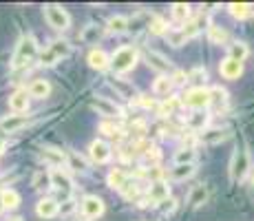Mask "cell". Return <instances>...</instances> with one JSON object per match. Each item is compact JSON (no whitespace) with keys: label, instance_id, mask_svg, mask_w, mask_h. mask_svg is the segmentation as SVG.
I'll list each match as a JSON object with an SVG mask.
<instances>
[{"label":"cell","instance_id":"6da1fadb","mask_svg":"<svg viewBox=\"0 0 254 221\" xmlns=\"http://www.w3.org/2000/svg\"><path fill=\"white\" fill-rule=\"evenodd\" d=\"M137 60H139L137 49L126 44V47H120L113 51V56H111V69H113L115 73H128L135 69Z\"/></svg>","mask_w":254,"mask_h":221},{"label":"cell","instance_id":"7a4b0ae2","mask_svg":"<svg viewBox=\"0 0 254 221\" xmlns=\"http://www.w3.org/2000/svg\"><path fill=\"white\" fill-rule=\"evenodd\" d=\"M38 42L33 36H24L16 47V53H13V60H11V67L13 69H20V67H27L33 58L38 56Z\"/></svg>","mask_w":254,"mask_h":221},{"label":"cell","instance_id":"3957f363","mask_svg":"<svg viewBox=\"0 0 254 221\" xmlns=\"http://www.w3.org/2000/svg\"><path fill=\"white\" fill-rule=\"evenodd\" d=\"M250 155H248L246 148H234L232 159H230V177L232 181H243L248 175H250Z\"/></svg>","mask_w":254,"mask_h":221},{"label":"cell","instance_id":"277c9868","mask_svg":"<svg viewBox=\"0 0 254 221\" xmlns=\"http://www.w3.org/2000/svg\"><path fill=\"white\" fill-rule=\"evenodd\" d=\"M182 106H188L192 111H203L210 104V95H208V86H192L184 93L182 97Z\"/></svg>","mask_w":254,"mask_h":221},{"label":"cell","instance_id":"5b68a950","mask_svg":"<svg viewBox=\"0 0 254 221\" xmlns=\"http://www.w3.org/2000/svg\"><path fill=\"white\" fill-rule=\"evenodd\" d=\"M45 18L49 22V27L56 31H66L71 27V16L64 7L60 4H45Z\"/></svg>","mask_w":254,"mask_h":221},{"label":"cell","instance_id":"8992f818","mask_svg":"<svg viewBox=\"0 0 254 221\" xmlns=\"http://www.w3.org/2000/svg\"><path fill=\"white\" fill-rule=\"evenodd\" d=\"M144 60H146V65L153 69V71H157L159 75H168V73L173 71V62H170L164 53L153 51V49H146L144 51Z\"/></svg>","mask_w":254,"mask_h":221},{"label":"cell","instance_id":"52a82bcc","mask_svg":"<svg viewBox=\"0 0 254 221\" xmlns=\"http://www.w3.org/2000/svg\"><path fill=\"white\" fill-rule=\"evenodd\" d=\"M91 109L97 111V115H104V117H109V120H113V117H124V109L117 106L113 100H109V97L97 95L95 100L91 102Z\"/></svg>","mask_w":254,"mask_h":221},{"label":"cell","instance_id":"ba28073f","mask_svg":"<svg viewBox=\"0 0 254 221\" xmlns=\"http://www.w3.org/2000/svg\"><path fill=\"white\" fill-rule=\"evenodd\" d=\"M80 208H82L84 219H97L104 215V201L97 197V195H86V197L80 201Z\"/></svg>","mask_w":254,"mask_h":221},{"label":"cell","instance_id":"9c48e42d","mask_svg":"<svg viewBox=\"0 0 254 221\" xmlns=\"http://www.w3.org/2000/svg\"><path fill=\"white\" fill-rule=\"evenodd\" d=\"M111 155H113V148H111L109 142H104V140H93L91 142V146H89L91 161H95V164H106V161L111 159Z\"/></svg>","mask_w":254,"mask_h":221},{"label":"cell","instance_id":"30bf717a","mask_svg":"<svg viewBox=\"0 0 254 221\" xmlns=\"http://www.w3.org/2000/svg\"><path fill=\"white\" fill-rule=\"evenodd\" d=\"M208 27H210V22H208L206 13H197V16H190L188 22H184L182 31H184V36L190 40V38H194L197 33H201L203 29H208Z\"/></svg>","mask_w":254,"mask_h":221},{"label":"cell","instance_id":"8fae6325","mask_svg":"<svg viewBox=\"0 0 254 221\" xmlns=\"http://www.w3.org/2000/svg\"><path fill=\"white\" fill-rule=\"evenodd\" d=\"M170 197V186L168 181L162 179V181H153V184L148 186V190H146V199L150 201V204H162L164 199Z\"/></svg>","mask_w":254,"mask_h":221},{"label":"cell","instance_id":"7c38bea8","mask_svg":"<svg viewBox=\"0 0 254 221\" xmlns=\"http://www.w3.org/2000/svg\"><path fill=\"white\" fill-rule=\"evenodd\" d=\"M219 73H221L223 80H239L243 73V62L232 60V58H223L219 62Z\"/></svg>","mask_w":254,"mask_h":221},{"label":"cell","instance_id":"4fadbf2b","mask_svg":"<svg viewBox=\"0 0 254 221\" xmlns=\"http://www.w3.org/2000/svg\"><path fill=\"white\" fill-rule=\"evenodd\" d=\"M49 181H51V186L56 190H60V193H71L73 190V179L69 177V173H64L62 168H53L51 173H49Z\"/></svg>","mask_w":254,"mask_h":221},{"label":"cell","instance_id":"5bb4252c","mask_svg":"<svg viewBox=\"0 0 254 221\" xmlns=\"http://www.w3.org/2000/svg\"><path fill=\"white\" fill-rule=\"evenodd\" d=\"M208 122H210V115L206 111H192L186 117V129L190 133H201V131H206Z\"/></svg>","mask_w":254,"mask_h":221},{"label":"cell","instance_id":"9a60e30c","mask_svg":"<svg viewBox=\"0 0 254 221\" xmlns=\"http://www.w3.org/2000/svg\"><path fill=\"white\" fill-rule=\"evenodd\" d=\"M230 137V131L228 129H206L197 135V140L201 144H208V146H214V144H221Z\"/></svg>","mask_w":254,"mask_h":221},{"label":"cell","instance_id":"2e32d148","mask_svg":"<svg viewBox=\"0 0 254 221\" xmlns=\"http://www.w3.org/2000/svg\"><path fill=\"white\" fill-rule=\"evenodd\" d=\"M208 95H210V104L214 111H226L228 109V91L223 86H208Z\"/></svg>","mask_w":254,"mask_h":221},{"label":"cell","instance_id":"e0dca14e","mask_svg":"<svg viewBox=\"0 0 254 221\" xmlns=\"http://www.w3.org/2000/svg\"><path fill=\"white\" fill-rule=\"evenodd\" d=\"M86 60H89V67L95 69V71H106V69H111V56L104 49H91Z\"/></svg>","mask_w":254,"mask_h":221},{"label":"cell","instance_id":"ac0fdd59","mask_svg":"<svg viewBox=\"0 0 254 221\" xmlns=\"http://www.w3.org/2000/svg\"><path fill=\"white\" fill-rule=\"evenodd\" d=\"M58 208H60V204H58L56 199L42 197V199L36 204V215H38L40 219H53V217H58Z\"/></svg>","mask_w":254,"mask_h":221},{"label":"cell","instance_id":"d6986e66","mask_svg":"<svg viewBox=\"0 0 254 221\" xmlns=\"http://www.w3.org/2000/svg\"><path fill=\"white\" fill-rule=\"evenodd\" d=\"M9 109L16 113V115L29 111V93H27V88H18V91L11 93V97H9Z\"/></svg>","mask_w":254,"mask_h":221},{"label":"cell","instance_id":"ffe728a7","mask_svg":"<svg viewBox=\"0 0 254 221\" xmlns=\"http://www.w3.org/2000/svg\"><path fill=\"white\" fill-rule=\"evenodd\" d=\"M40 159L45 161L47 166H51V168H60V166L66 161V155L62 153L60 148H51V146H47V148L40 150Z\"/></svg>","mask_w":254,"mask_h":221},{"label":"cell","instance_id":"44dd1931","mask_svg":"<svg viewBox=\"0 0 254 221\" xmlns=\"http://www.w3.org/2000/svg\"><path fill=\"white\" fill-rule=\"evenodd\" d=\"M177 109H182V100L179 97H175V95H168V97H164L162 102L157 104V115L159 117H170V115H175L177 113Z\"/></svg>","mask_w":254,"mask_h":221},{"label":"cell","instance_id":"7402d4cb","mask_svg":"<svg viewBox=\"0 0 254 221\" xmlns=\"http://www.w3.org/2000/svg\"><path fill=\"white\" fill-rule=\"evenodd\" d=\"M104 31H106L104 27H100V24L91 22V24H86V27L82 29L80 40H82V42H86V44H95V42H100V40H102Z\"/></svg>","mask_w":254,"mask_h":221},{"label":"cell","instance_id":"603a6c76","mask_svg":"<svg viewBox=\"0 0 254 221\" xmlns=\"http://www.w3.org/2000/svg\"><path fill=\"white\" fill-rule=\"evenodd\" d=\"M22 126H27V117H24V115H16V113L0 120V131H2V133H16V131H20Z\"/></svg>","mask_w":254,"mask_h":221},{"label":"cell","instance_id":"cb8c5ba5","mask_svg":"<svg viewBox=\"0 0 254 221\" xmlns=\"http://www.w3.org/2000/svg\"><path fill=\"white\" fill-rule=\"evenodd\" d=\"M27 93H29V97L45 100V97H49V93H51V84H49L47 80H42V77H38V80H33L31 84H29Z\"/></svg>","mask_w":254,"mask_h":221},{"label":"cell","instance_id":"d4e9b609","mask_svg":"<svg viewBox=\"0 0 254 221\" xmlns=\"http://www.w3.org/2000/svg\"><path fill=\"white\" fill-rule=\"evenodd\" d=\"M228 11H230V16L237 18V20H246V18L254 16V4H250V2H230L228 4Z\"/></svg>","mask_w":254,"mask_h":221},{"label":"cell","instance_id":"484cf974","mask_svg":"<svg viewBox=\"0 0 254 221\" xmlns=\"http://www.w3.org/2000/svg\"><path fill=\"white\" fill-rule=\"evenodd\" d=\"M106 31L115 33V36H122V33H126V31H128V18L122 16V13H115V16H111L109 22H106Z\"/></svg>","mask_w":254,"mask_h":221},{"label":"cell","instance_id":"4316f807","mask_svg":"<svg viewBox=\"0 0 254 221\" xmlns=\"http://www.w3.org/2000/svg\"><path fill=\"white\" fill-rule=\"evenodd\" d=\"M173 80H170V75H157L155 77V82H153V93L155 95H159V97H168L170 93H173Z\"/></svg>","mask_w":254,"mask_h":221},{"label":"cell","instance_id":"83f0119b","mask_svg":"<svg viewBox=\"0 0 254 221\" xmlns=\"http://www.w3.org/2000/svg\"><path fill=\"white\" fill-rule=\"evenodd\" d=\"M208 201V188L203 184H197L192 186V190H190L188 195V204L192 206V208H199V206H203Z\"/></svg>","mask_w":254,"mask_h":221},{"label":"cell","instance_id":"f1b7e54d","mask_svg":"<svg viewBox=\"0 0 254 221\" xmlns=\"http://www.w3.org/2000/svg\"><path fill=\"white\" fill-rule=\"evenodd\" d=\"M20 206V195L16 193V190L11 188H4L2 193H0V208L2 210H13Z\"/></svg>","mask_w":254,"mask_h":221},{"label":"cell","instance_id":"f546056e","mask_svg":"<svg viewBox=\"0 0 254 221\" xmlns=\"http://www.w3.org/2000/svg\"><path fill=\"white\" fill-rule=\"evenodd\" d=\"M248 56H250V49H248V44H246V42L237 40V42L228 44V58H232V60L243 62Z\"/></svg>","mask_w":254,"mask_h":221},{"label":"cell","instance_id":"4dcf8cb0","mask_svg":"<svg viewBox=\"0 0 254 221\" xmlns=\"http://www.w3.org/2000/svg\"><path fill=\"white\" fill-rule=\"evenodd\" d=\"M126 181H128V175H126L122 168H113L109 173V177H106V184H109V188H113V190H122Z\"/></svg>","mask_w":254,"mask_h":221},{"label":"cell","instance_id":"1f68e13d","mask_svg":"<svg viewBox=\"0 0 254 221\" xmlns=\"http://www.w3.org/2000/svg\"><path fill=\"white\" fill-rule=\"evenodd\" d=\"M194 173H197L194 164L175 166V168H170V179H173V181H186V179H190V177H192Z\"/></svg>","mask_w":254,"mask_h":221},{"label":"cell","instance_id":"d6a6232c","mask_svg":"<svg viewBox=\"0 0 254 221\" xmlns=\"http://www.w3.org/2000/svg\"><path fill=\"white\" fill-rule=\"evenodd\" d=\"M170 16H173V20L179 22V24L188 22V20H190V4H186V2H175L173 7H170Z\"/></svg>","mask_w":254,"mask_h":221},{"label":"cell","instance_id":"836d02e7","mask_svg":"<svg viewBox=\"0 0 254 221\" xmlns=\"http://www.w3.org/2000/svg\"><path fill=\"white\" fill-rule=\"evenodd\" d=\"M164 38H166V42H168L170 47H184L186 40H188V38L184 36L182 27H173V29H168V31L164 33Z\"/></svg>","mask_w":254,"mask_h":221},{"label":"cell","instance_id":"e575fe53","mask_svg":"<svg viewBox=\"0 0 254 221\" xmlns=\"http://www.w3.org/2000/svg\"><path fill=\"white\" fill-rule=\"evenodd\" d=\"M208 31V40L210 44H226L228 42V33H226V29H221V27H217V24H210V27L206 29Z\"/></svg>","mask_w":254,"mask_h":221},{"label":"cell","instance_id":"d590c367","mask_svg":"<svg viewBox=\"0 0 254 221\" xmlns=\"http://www.w3.org/2000/svg\"><path fill=\"white\" fill-rule=\"evenodd\" d=\"M49 49H51V51L58 56V60H60V58L71 56V51H73L71 42H69V40H62V38H58V40H53V42H51V47H49Z\"/></svg>","mask_w":254,"mask_h":221},{"label":"cell","instance_id":"8d00e7d4","mask_svg":"<svg viewBox=\"0 0 254 221\" xmlns=\"http://www.w3.org/2000/svg\"><path fill=\"white\" fill-rule=\"evenodd\" d=\"M197 159V150L194 148H179L175 153V166H184V164H194Z\"/></svg>","mask_w":254,"mask_h":221},{"label":"cell","instance_id":"74e56055","mask_svg":"<svg viewBox=\"0 0 254 221\" xmlns=\"http://www.w3.org/2000/svg\"><path fill=\"white\" fill-rule=\"evenodd\" d=\"M148 31L153 33V36H164V33L168 31V24H166L164 18H159L157 13H153V16H150V22H148Z\"/></svg>","mask_w":254,"mask_h":221},{"label":"cell","instance_id":"f35d334b","mask_svg":"<svg viewBox=\"0 0 254 221\" xmlns=\"http://www.w3.org/2000/svg\"><path fill=\"white\" fill-rule=\"evenodd\" d=\"M120 193L124 195V199H128V201H137V197H139V186H137V181L130 179V177H128V181L124 184V188H122Z\"/></svg>","mask_w":254,"mask_h":221},{"label":"cell","instance_id":"ab89813d","mask_svg":"<svg viewBox=\"0 0 254 221\" xmlns=\"http://www.w3.org/2000/svg\"><path fill=\"white\" fill-rule=\"evenodd\" d=\"M100 133L104 137H122V135H124V129H122V126H117L115 122L106 120V122H102V124H100Z\"/></svg>","mask_w":254,"mask_h":221},{"label":"cell","instance_id":"60d3db41","mask_svg":"<svg viewBox=\"0 0 254 221\" xmlns=\"http://www.w3.org/2000/svg\"><path fill=\"white\" fill-rule=\"evenodd\" d=\"M66 159H69V166H71L73 170H75V173H84V170L89 168V164H86V159H84V157H82V155H77L75 150H71Z\"/></svg>","mask_w":254,"mask_h":221},{"label":"cell","instance_id":"b9f144b4","mask_svg":"<svg viewBox=\"0 0 254 221\" xmlns=\"http://www.w3.org/2000/svg\"><path fill=\"white\" fill-rule=\"evenodd\" d=\"M208 80V71L203 67H194L190 73H186V82H194L197 86H203L199 82H206Z\"/></svg>","mask_w":254,"mask_h":221},{"label":"cell","instance_id":"7bdbcfd3","mask_svg":"<svg viewBox=\"0 0 254 221\" xmlns=\"http://www.w3.org/2000/svg\"><path fill=\"white\" fill-rule=\"evenodd\" d=\"M38 60H40L42 67H53L58 62V56L47 47V49H42V51H38Z\"/></svg>","mask_w":254,"mask_h":221},{"label":"cell","instance_id":"ee69618b","mask_svg":"<svg viewBox=\"0 0 254 221\" xmlns=\"http://www.w3.org/2000/svg\"><path fill=\"white\" fill-rule=\"evenodd\" d=\"M77 208V201L75 199H64L60 204V208H58V215H62V217H69V215L75 213Z\"/></svg>","mask_w":254,"mask_h":221},{"label":"cell","instance_id":"f6af8a7d","mask_svg":"<svg viewBox=\"0 0 254 221\" xmlns=\"http://www.w3.org/2000/svg\"><path fill=\"white\" fill-rule=\"evenodd\" d=\"M157 208L162 210L164 215H173L175 210H177V199H175V197H168V199H164L162 204H157Z\"/></svg>","mask_w":254,"mask_h":221},{"label":"cell","instance_id":"bcb514c9","mask_svg":"<svg viewBox=\"0 0 254 221\" xmlns=\"http://www.w3.org/2000/svg\"><path fill=\"white\" fill-rule=\"evenodd\" d=\"M47 186H51V181H49V175L47 173H36V177H33V188L36 190H42V188H47Z\"/></svg>","mask_w":254,"mask_h":221},{"label":"cell","instance_id":"7dc6e473","mask_svg":"<svg viewBox=\"0 0 254 221\" xmlns=\"http://www.w3.org/2000/svg\"><path fill=\"white\" fill-rule=\"evenodd\" d=\"M128 131H130V133H135V135H137V137H144V135H146V122H141V120L133 122Z\"/></svg>","mask_w":254,"mask_h":221},{"label":"cell","instance_id":"c3c4849f","mask_svg":"<svg viewBox=\"0 0 254 221\" xmlns=\"http://www.w3.org/2000/svg\"><path fill=\"white\" fill-rule=\"evenodd\" d=\"M139 97V104L144 106V109H157V104H155V100H148V95H137Z\"/></svg>","mask_w":254,"mask_h":221},{"label":"cell","instance_id":"681fc988","mask_svg":"<svg viewBox=\"0 0 254 221\" xmlns=\"http://www.w3.org/2000/svg\"><path fill=\"white\" fill-rule=\"evenodd\" d=\"M170 80H173V84H186V73L184 71H175L173 75H170Z\"/></svg>","mask_w":254,"mask_h":221},{"label":"cell","instance_id":"f907efd6","mask_svg":"<svg viewBox=\"0 0 254 221\" xmlns=\"http://www.w3.org/2000/svg\"><path fill=\"white\" fill-rule=\"evenodd\" d=\"M2 150H4V142L0 140V155H2Z\"/></svg>","mask_w":254,"mask_h":221},{"label":"cell","instance_id":"816d5d0a","mask_svg":"<svg viewBox=\"0 0 254 221\" xmlns=\"http://www.w3.org/2000/svg\"><path fill=\"white\" fill-rule=\"evenodd\" d=\"M9 221H22L20 217H11V219H9Z\"/></svg>","mask_w":254,"mask_h":221},{"label":"cell","instance_id":"f5cc1de1","mask_svg":"<svg viewBox=\"0 0 254 221\" xmlns=\"http://www.w3.org/2000/svg\"><path fill=\"white\" fill-rule=\"evenodd\" d=\"M80 221H91V219H80Z\"/></svg>","mask_w":254,"mask_h":221}]
</instances>
